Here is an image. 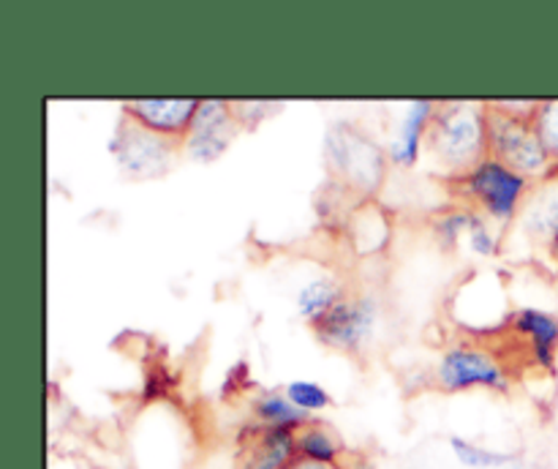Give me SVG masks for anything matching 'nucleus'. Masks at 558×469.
I'll return each instance as SVG.
<instances>
[{
    "label": "nucleus",
    "instance_id": "obj_1",
    "mask_svg": "<svg viewBox=\"0 0 558 469\" xmlns=\"http://www.w3.org/2000/svg\"><path fill=\"white\" fill-rule=\"evenodd\" d=\"M488 115V101H439L425 151L445 178H461L490 156Z\"/></svg>",
    "mask_w": 558,
    "mask_h": 469
},
{
    "label": "nucleus",
    "instance_id": "obj_2",
    "mask_svg": "<svg viewBox=\"0 0 558 469\" xmlns=\"http://www.w3.org/2000/svg\"><path fill=\"white\" fill-rule=\"evenodd\" d=\"M452 185H456L458 196L466 202V207L483 213L496 227L507 229L521 216V207L534 183L501 164L499 158L488 156L466 175L452 180Z\"/></svg>",
    "mask_w": 558,
    "mask_h": 469
},
{
    "label": "nucleus",
    "instance_id": "obj_3",
    "mask_svg": "<svg viewBox=\"0 0 558 469\" xmlns=\"http://www.w3.org/2000/svg\"><path fill=\"white\" fill-rule=\"evenodd\" d=\"M325 161L347 189L363 196H374L385 185L387 167H390L385 147L347 120H338L327 129Z\"/></svg>",
    "mask_w": 558,
    "mask_h": 469
},
{
    "label": "nucleus",
    "instance_id": "obj_4",
    "mask_svg": "<svg viewBox=\"0 0 558 469\" xmlns=\"http://www.w3.org/2000/svg\"><path fill=\"white\" fill-rule=\"evenodd\" d=\"M434 382L445 393H510L512 371L499 354H494V349L474 341H456L441 352L434 369Z\"/></svg>",
    "mask_w": 558,
    "mask_h": 469
},
{
    "label": "nucleus",
    "instance_id": "obj_5",
    "mask_svg": "<svg viewBox=\"0 0 558 469\" xmlns=\"http://www.w3.org/2000/svg\"><path fill=\"white\" fill-rule=\"evenodd\" d=\"M488 153L515 169L518 175L529 178L532 183H539L548 175H554V161L545 151L543 140L537 134L534 120L512 118V115L499 112L488 101Z\"/></svg>",
    "mask_w": 558,
    "mask_h": 469
},
{
    "label": "nucleus",
    "instance_id": "obj_6",
    "mask_svg": "<svg viewBox=\"0 0 558 469\" xmlns=\"http://www.w3.org/2000/svg\"><path fill=\"white\" fill-rule=\"evenodd\" d=\"M109 153L114 156L120 172L134 180L163 178L174 167L178 156H183L178 142L150 134L129 118L120 120L118 131L109 142Z\"/></svg>",
    "mask_w": 558,
    "mask_h": 469
},
{
    "label": "nucleus",
    "instance_id": "obj_7",
    "mask_svg": "<svg viewBox=\"0 0 558 469\" xmlns=\"http://www.w3.org/2000/svg\"><path fill=\"white\" fill-rule=\"evenodd\" d=\"M379 322V300L371 294H343L322 320L311 325L325 347L343 354L363 352L371 344Z\"/></svg>",
    "mask_w": 558,
    "mask_h": 469
},
{
    "label": "nucleus",
    "instance_id": "obj_8",
    "mask_svg": "<svg viewBox=\"0 0 558 469\" xmlns=\"http://www.w3.org/2000/svg\"><path fill=\"white\" fill-rule=\"evenodd\" d=\"M243 129L234 115L232 101H223V98H199V109L194 115V123H191L189 134H185L180 153L191 161L210 164L227 153V147L232 145V140L238 136V131Z\"/></svg>",
    "mask_w": 558,
    "mask_h": 469
},
{
    "label": "nucleus",
    "instance_id": "obj_9",
    "mask_svg": "<svg viewBox=\"0 0 558 469\" xmlns=\"http://www.w3.org/2000/svg\"><path fill=\"white\" fill-rule=\"evenodd\" d=\"M196 109H199V98H134L123 104V118L134 120L150 134L183 145Z\"/></svg>",
    "mask_w": 558,
    "mask_h": 469
},
{
    "label": "nucleus",
    "instance_id": "obj_10",
    "mask_svg": "<svg viewBox=\"0 0 558 469\" xmlns=\"http://www.w3.org/2000/svg\"><path fill=\"white\" fill-rule=\"evenodd\" d=\"M298 458V431L251 423L240 431L238 469H287Z\"/></svg>",
    "mask_w": 558,
    "mask_h": 469
},
{
    "label": "nucleus",
    "instance_id": "obj_11",
    "mask_svg": "<svg viewBox=\"0 0 558 469\" xmlns=\"http://www.w3.org/2000/svg\"><path fill=\"white\" fill-rule=\"evenodd\" d=\"M436 109H439V101H428V98H417V101L407 104L390 142H387L390 164L401 169L417 167L420 156L428 145V131L434 125Z\"/></svg>",
    "mask_w": 558,
    "mask_h": 469
},
{
    "label": "nucleus",
    "instance_id": "obj_12",
    "mask_svg": "<svg viewBox=\"0 0 558 469\" xmlns=\"http://www.w3.org/2000/svg\"><path fill=\"white\" fill-rule=\"evenodd\" d=\"M518 227L534 245L554 249L558 240V172L532 185L518 216Z\"/></svg>",
    "mask_w": 558,
    "mask_h": 469
},
{
    "label": "nucleus",
    "instance_id": "obj_13",
    "mask_svg": "<svg viewBox=\"0 0 558 469\" xmlns=\"http://www.w3.org/2000/svg\"><path fill=\"white\" fill-rule=\"evenodd\" d=\"M510 327L518 338H526V352L539 371H554L558 358V316L550 311L523 305L510 316Z\"/></svg>",
    "mask_w": 558,
    "mask_h": 469
},
{
    "label": "nucleus",
    "instance_id": "obj_14",
    "mask_svg": "<svg viewBox=\"0 0 558 469\" xmlns=\"http://www.w3.org/2000/svg\"><path fill=\"white\" fill-rule=\"evenodd\" d=\"M298 456L305 458V461L341 467L347 461L349 450L330 425L319 423V420H311L308 425L298 429Z\"/></svg>",
    "mask_w": 558,
    "mask_h": 469
},
{
    "label": "nucleus",
    "instance_id": "obj_15",
    "mask_svg": "<svg viewBox=\"0 0 558 469\" xmlns=\"http://www.w3.org/2000/svg\"><path fill=\"white\" fill-rule=\"evenodd\" d=\"M251 418H254V423L259 425H267V429H303V425H308L311 414L300 412L298 407H294L292 401H289V396L283 390H262L256 393L254 401H251Z\"/></svg>",
    "mask_w": 558,
    "mask_h": 469
},
{
    "label": "nucleus",
    "instance_id": "obj_16",
    "mask_svg": "<svg viewBox=\"0 0 558 469\" xmlns=\"http://www.w3.org/2000/svg\"><path fill=\"white\" fill-rule=\"evenodd\" d=\"M343 294L347 292H343L341 281H336L332 276H316L298 289L294 305H298V314L303 316L308 325H314V322L322 320Z\"/></svg>",
    "mask_w": 558,
    "mask_h": 469
},
{
    "label": "nucleus",
    "instance_id": "obj_17",
    "mask_svg": "<svg viewBox=\"0 0 558 469\" xmlns=\"http://www.w3.org/2000/svg\"><path fill=\"white\" fill-rule=\"evenodd\" d=\"M450 453L456 461L466 469H510L512 464L521 461V453L515 450H490V447L477 445V442L466 440V436H450L447 440Z\"/></svg>",
    "mask_w": 558,
    "mask_h": 469
},
{
    "label": "nucleus",
    "instance_id": "obj_18",
    "mask_svg": "<svg viewBox=\"0 0 558 469\" xmlns=\"http://www.w3.org/2000/svg\"><path fill=\"white\" fill-rule=\"evenodd\" d=\"M469 218H472V207H466V205H452V207H445V211L436 213L434 221H430L436 243H439L445 251L458 249L461 238H466Z\"/></svg>",
    "mask_w": 558,
    "mask_h": 469
},
{
    "label": "nucleus",
    "instance_id": "obj_19",
    "mask_svg": "<svg viewBox=\"0 0 558 469\" xmlns=\"http://www.w3.org/2000/svg\"><path fill=\"white\" fill-rule=\"evenodd\" d=\"M283 393L289 396V401L305 414H319L325 412L327 407H332V396L319 385V382H311V380H294L283 387Z\"/></svg>",
    "mask_w": 558,
    "mask_h": 469
},
{
    "label": "nucleus",
    "instance_id": "obj_20",
    "mask_svg": "<svg viewBox=\"0 0 558 469\" xmlns=\"http://www.w3.org/2000/svg\"><path fill=\"white\" fill-rule=\"evenodd\" d=\"M466 243L474 254L485 256V260H490V256H496L501 251L499 232L490 227V218H485L483 213H477V211H472V218H469Z\"/></svg>",
    "mask_w": 558,
    "mask_h": 469
},
{
    "label": "nucleus",
    "instance_id": "obj_21",
    "mask_svg": "<svg viewBox=\"0 0 558 469\" xmlns=\"http://www.w3.org/2000/svg\"><path fill=\"white\" fill-rule=\"evenodd\" d=\"M534 125H537L539 140H543L545 151H548L550 161H554V169L558 172V98H550V101L539 104Z\"/></svg>",
    "mask_w": 558,
    "mask_h": 469
},
{
    "label": "nucleus",
    "instance_id": "obj_22",
    "mask_svg": "<svg viewBox=\"0 0 558 469\" xmlns=\"http://www.w3.org/2000/svg\"><path fill=\"white\" fill-rule=\"evenodd\" d=\"M251 385H254V380H251L248 363H245V360H240V363H234L232 369L223 374L221 398L223 401H229V398H234V396H243Z\"/></svg>",
    "mask_w": 558,
    "mask_h": 469
},
{
    "label": "nucleus",
    "instance_id": "obj_23",
    "mask_svg": "<svg viewBox=\"0 0 558 469\" xmlns=\"http://www.w3.org/2000/svg\"><path fill=\"white\" fill-rule=\"evenodd\" d=\"M543 101H521V98H505V101H490V107H496L499 112L512 115V118L534 120L537 118V109Z\"/></svg>",
    "mask_w": 558,
    "mask_h": 469
},
{
    "label": "nucleus",
    "instance_id": "obj_24",
    "mask_svg": "<svg viewBox=\"0 0 558 469\" xmlns=\"http://www.w3.org/2000/svg\"><path fill=\"white\" fill-rule=\"evenodd\" d=\"M341 467L343 469H379L374 461H371L368 456H360V453H357V456H352V453H349L347 461H343Z\"/></svg>",
    "mask_w": 558,
    "mask_h": 469
},
{
    "label": "nucleus",
    "instance_id": "obj_25",
    "mask_svg": "<svg viewBox=\"0 0 558 469\" xmlns=\"http://www.w3.org/2000/svg\"><path fill=\"white\" fill-rule=\"evenodd\" d=\"M287 469H343V467H330V464H316V461H305V458H294Z\"/></svg>",
    "mask_w": 558,
    "mask_h": 469
},
{
    "label": "nucleus",
    "instance_id": "obj_26",
    "mask_svg": "<svg viewBox=\"0 0 558 469\" xmlns=\"http://www.w3.org/2000/svg\"><path fill=\"white\" fill-rule=\"evenodd\" d=\"M548 254H550V256H554V262H556V265H558V240H556V243H554V249H550V251H548Z\"/></svg>",
    "mask_w": 558,
    "mask_h": 469
},
{
    "label": "nucleus",
    "instance_id": "obj_27",
    "mask_svg": "<svg viewBox=\"0 0 558 469\" xmlns=\"http://www.w3.org/2000/svg\"><path fill=\"white\" fill-rule=\"evenodd\" d=\"M510 469H534V467H526V464H523V461H518V464H512Z\"/></svg>",
    "mask_w": 558,
    "mask_h": 469
}]
</instances>
